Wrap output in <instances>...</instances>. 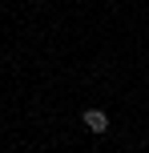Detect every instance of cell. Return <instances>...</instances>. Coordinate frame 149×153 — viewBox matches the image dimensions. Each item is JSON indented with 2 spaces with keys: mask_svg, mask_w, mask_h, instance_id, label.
<instances>
[{
  "mask_svg": "<svg viewBox=\"0 0 149 153\" xmlns=\"http://www.w3.org/2000/svg\"><path fill=\"white\" fill-rule=\"evenodd\" d=\"M81 121H85L89 133H105V129H109V113H105V109H85Z\"/></svg>",
  "mask_w": 149,
  "mask_h": 153,
  "instance_id": "1",
  "label": "cell"
}]
</instances>
